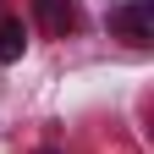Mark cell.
Returning <instances> with one entry per match:
<instances>
[{
	"mask_svg": "<svg viewBox=\"0 0 154 154\" xmlns=\"http://www.w3.org/2000/svg\"><path fill=\"white\" fill-rule=\"evenodd\" d=\"M110 33L116 38H127V44H149V0H127V6H110Z\"/></svg>",
	"mask_w": 154,
	"mask_h": 154,
	"instance_id": "cell-1",
	"label": "cell"
},
{
	"mask_svg": "<svg viewBox=\"0 0 154 154\" xmlns=\"http://www.w3.org/2000/svg\"><path fill=\"white\" fill-rule=\"evenodd\" d=\"M33 17H38V28L55 33V38H66L83 28V11H77V0H33Z\"/></svg>",
	"mask_w": 154,
	"mask_h": 154,
	"instance_id": "cell-2",
	"label": "cell"
},
{
	"mask_svg": "<svg viewBox=\"0 0 154 154\" xmlns=\"http://www.w3.org/2000/svg\"><path fill=\"white\" fill-rule=\"evenodd\" d=\"M22 44H28V28L17 22V17H6V11H0V66H6V61H17V55H22Z\"/></svg>",
	"mask_w": 154,
	"mask_h": 154,
	"instance_id": "cell-3",
	"label": "cell"
}]
</instances>
